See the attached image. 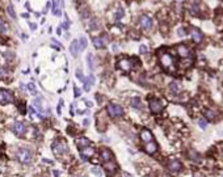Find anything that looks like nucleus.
<instances>
[{
	"mask_svg": "<svg viewBox=\"0 0 223 177\" xmlns=\"http://www.w3.org/2000/svg\"><path fill=\"white\" fill-rule=\"evenodd\" d=\"M53 13H54L55 16H61V11H59V8H58V5H56L55 0H54V3H53Z\"/></svg>",
	"mask_w": 223,
	"mask_h": 177,
	"instance_id": "nucleus-28",
	"label": "nucleus"
},
{
	"mask_svg": "<svg viewBox=\"0 0 223 177\" xmlns=\"http://www.w3.org/2000/svg\"><path fill=\"white\" fill-rule=\"evenodd\" d=\"M33 105L36 106V108L40 110V112H42L43 110V108H42V105H41V98H36L34 101H33Z\"/></svg>",
	"mask_w": 223,
	"mask_h": 177,
	"instance_id": "nucleus-27",
	"label": "nucleus"
},
{
	"mask_svg": "<svg viewBox=\"0 0 223 177\" xmlns=\"http://www.w3.org/2000/svg\"><path fill=\"white\" fill-rule=\"evenodd\" d=\"M12 130H13V132L17 136H22L25 131H27V125L24 122H15L13 126H12Z\"/></svg>",
	"mask_w": 223,
	"mask_h": 177,
	"instance_id": "nucleus-6",
	"label": "nucleus"
},
{
	"mask_svg": "<svg viewBox=\"0 0 223 177\" xmlns=\"http://www.w3.org/2000/svg\"><path fill=\"white\" fill-rule=\"evenodd\" d=\"M105 169H106V172L109 173V175H112V173H114L117 170V163L114 161V159L113 160H110V161H105Z\"/></svg>",
	"mask_w": 223,
	"mask_h": 177,
	"instance_id": "nucleus-11",
	"label": "nucleus"
},
{
	"mask_svg": "<svg viewBox=\"0 0 223 177\" xmlns=\"http://www.w3.org/2000/svg\"><path fill=\"white\" fill-rule=\"evenodd\" d=\"M7 11H8V15L13 18V20H16V12H15V9H13V7H12V5H8V8H7Z\"/></svg>",
	"mask_w": 223,
	"mask_h": 177,
	"instance_id": "nucleus-26",
	"label": "nucleus"
},
{
	"mask_svg": "<svg viewBox=\"0 0 223 177\" xmlns=\"http://www.w3.org/2000/svg\"><path fill=\"white\" fill-rule=\"evenodd\" d=\"M80 94H81V93H80V89H79L78 87H75V88H74V96H75V97H79Z\"/></svg>",
	"mask_w": 223,
	"mask_h": 177,
	"instance_id": "nucleus-34",
	"label": "nucleus"
},
{
	"mask_svg": "<svg viewBox=\"0 0 223 177\" xmlns=\"http://www.w3.org/2000/svg\"><path fill=\"white\" fill-rule=\"evenodd\" d=\"M144 151H146L147 154H155L156 151H158V144H156L154 141H151V142H148V143H146Z\"/></svg>",
	"mask_w": 223,
	"mask_h": 177,
	"instance_id": "nucleus-13",
	"label": "nucleus"
},
{
	"mask_svg": "<svg viewBox=\"0 0 223 177\" xmlns=\"http://www.w3.org/2000/svg\"><path fill=\"white\" fill-rule=\"evenodd\" d=\"M28 88H29V91L32 92V94H37V89H36L34 83H30V84L28 85Z\"/></svg>",
	"mask_w": 223,
	"mask_h": 177,
	"instance_id": "nucleus-30",
	"label": "nucleus"
},
{
	"mask_svg": "<svg viewBox=\"0 0 223 177\" xmlns=\"http://www.w3.org/2000/svg\"><path fill=\"white\" fill-rule=\"evenodd\" d=\"M190 33H192V38H193V41H194L196 43H200V42L202 41V34H201V31H200L198 29L193 28L192 30H190Z\"/></svg>",
	"mask_w": 223,
	"mask_h": 177,
	"instance_id": "nucleus-18",
	"label": "nucleus"
},
{
	"mask_svg": "<svg viewBox=\"0 0 223 177\" xmlns=\"http://www.w3.org/2000/svg\"><path fill=\"white\" fill-rule=\"evenodd\" d=\"M131 106L133 108H135V109H141L142 108V101L139 97H134L131 98Z\"/></svg>",
	"mask_w": 223,
	"mask_h": 177,
	"instance_id": "nucleus-22",
	"label": "nucleus"
},
{
	"mask_svg": "<svg viewBox=\"0 0 223 177\" xmlns=\"http://www.w3.org/2000/svg\"><path fill=\"white\" fill-rule=\"evenodd\" d=\"M168 169L171 170V172H178V170H181V163L178 161V160H172L169 161L168 164Z\"/></svg>",
	"mask_w": 223,
	"mask_h": 177,
	"instance_id": "nucleus-14",
	"label": "nucleus"
},
{
	"mask_svg": "<svg viewBox=\"0 0 223 177\" xmlns=\"http://www.w3.org/2000/svg\"><path fill=\"white\" fill-rule=\"evenodd\" d=\"M101 157H103V160L104 161H110L114 159V156L112 154V151L110 150H108V148H103L101 150Z\"/></svg>",
	"mask_w": 223,
	"mask_h": 177,
	"instance_id": "nucleus-16",
	"label": "nucleus"
},
{
	"mask_svg": "<svg viewBox=\"0 0 223 177\" xmlns=\"http://www.w3.org/2000/svg\"><path fill=\"white\" fill-rule=\"evenodd\" d=\"M177 34L180 36V37H184V36H185V31H184V28H180V29H178V30H177Z\"/></svg>",
	"mask_w": 223,
	"mask_h": 177,
	"instance_id": "nucleus-36",
	"label": "nucleus"
},
{
	"mask_svg": "<svg viewBox=\"0 0 223 177\" xmlns=\"http://www.w3.org/2000/svg\"><path fill=\"white\" fill-rule=\"evenodd\" d=\"M13 101V94L7 89H0V104H11Z\"/></svg>",
	"mask_w": 223,
	"mask_h": 177,
	"instance_id": "nucleus-4",
	"label": "nucleus"
},
{
	"mask_svg": "<svg viewBox=\"0 0 223 177\" xmlns=\"http://www.w3.org/2000/svg\"><path fill=\"white\" fill-rule=\"evenodd\" d=\"M88 123H89V119H84V121H83V125L84 126H88Z\"/></svg>",
	"mask_w": 223,
	"mask_h": 177,
	"instance_id": "nucleus-42",
	"label": "nucleus"
},
{
	"mask_svg": "<svg viewBox=\"0 0 223 177\" xmlns=\"http://www.w3.org/2000/svg\"><path fill=\"white\" fill-rule=\"evenodd\" d=\"M108 113L112 117H121L124 114V109L118 104H109L108 105Z\"/></svg>",
	"mask_w": 223,
	"mask_h": 177,
	"instance_id": "nucleus-2",
	"label": "nucleus"
},
{
	"mask_svg": "<svg viewBox=\"0 0 223 177\" xmlns=\"http://www.w3.org/2000/svg\"><path fill=\"white\" fill-rule=\"evenodd\" d=\"M163 103L158 98H154V100H150V109L152 113H155V114H158V113H160L163 110Z\"/></svg>",
	"mask_w": 223,
	"mask_h": 177,
	"instance_id": "nucleus-5",
	"label": "nucleus"
},
{
	"mask_svg": "<svg viewBox=\"0 0 223 177\" xmlns=\"http://www.w3.org/2000/svg\"><path fill=\"white\" fill-rule=\"evenodd\" d=\"M59 4H61V7H63V5H65V3H63V0H59Z\"/></svg>",
	"mask_w": 223,
	"mask_h": 177,
	"instance_id": "nucleus-45",
	"label": "nucleus"
},
{
	"mask_svg": "<svg viewBox=\"0 0 223 177\" xmlns=\"http://www.w3.org/2000/svg\"><path fill=\"white\" fill-rule=\"evenodd\" d=\"M177 51H178V55L182 56V58H185V56H189V50L188 47H185L184 45H180L177 47Z\"/></svg>",
	"mask_w": 223,
	"mask_h": 177,
	"instance_id": "nucleus-20",
	"label": "nucleus"
},
{
	"mask_svg": "<svg viewBox=\"0 0 223 177\" xmlns=\"http://www.w3.org/2000/svg\"><path fill=\"white\" fill-rule=\"evenodd\" d=\"M29 26H30V29H33V30H36V29H37V25H36V24L29 22Z\"/></svg>",
	"mask_w": 223,
	"mask_h": 177,
	"instance_id": "nucleus-39",
	"label": "nucleus"
},
{
	"mask_svg": "<svg viewBox=\"0 0 223 177\" xmlns=\"http://www.w3.org/2000/svg\"><path fill=\"white\" fill-rule=\"evenodd\" d=\"M76 75H78V78H79V79H83V75L80 74V69H79V71H78V74H76Z\"/></svg>",
	"mask_w": 223,
	"mask_h": 177,
	"instance_id": "nucleus-43",
	"label": "nucleus"
},
{
	"mask_svg": "<svg viewBox=\"0 0 223 177\" xmlns=\"http://www.w3.org/2000/svg\"><path fill=\"white\" fill-rule=\"evenodd\" d=\"M87 45H88L87 38H85V37H81L80 41H79V47H80V51H81V50H84V49L87 47Z\"/></svg>",
	"mask_w": 223,
	"mask_h": 177,
	"instance_id": "nucleus-25",
	"label": "nucleus"
},
{
	"mask_svg": "<svg viewBox=\"0 0 223 177\" xmlns=\"http://www.w3.org/2000/svg\"><path fill=\"white\" fill-rule=\"evenodd\" d=\"M53 175H54L55 177H59V175H61V172H59V170H53Z\"/></svg>",
	"mask_w": 223,
	"mask_h": 177,
	"instance_id": "nucleus-40",
	"label": "nucleus"
},
{
	"mask_svg": "<svg viewBox=\"0 0 223 177\" xmlns=\"http://www.w3.org/2000/svg\"><path fill=\"white\" fill-rule=\"evenodd\" d=\"M198 125H200V127L203 129V130H205V129H206V126H207L205 119H200V121H198Z\"/></svg>",
	"mask_w": 223,
	"mask_h": 177,
	"instance_id": "nucleus-33",
	"label": "nucleus"
},
{
	"mask_svg": "<svg viewBox=\"0 0 223 177\" xmlns=\"http://www.w3.org/2000/svg\"><path fill=\"white\" fill-rule=\"evenodd\" d=\"M32 157H33V154H32V151L28 148H20L17 151V159L22 164H30Z\"/></svg>",
	"mask_w": 223,
	"mask_h": 177,
	"instance_id": "nucleus-1",
	"label": "nucleus"
},
{
	"mask_svg": "<svg viewBox=\"0 0 223 177\" xmlns=\"http://www.w3.org/2000/svg\"><path fill=\"white\" fill-rule=\"evenodd\" d=\"M70 51H71L72 56H78L80 53V47H79V41H72L71 45H70Z\"/></svg>",
	"mask_w": 223,
	"mask_h": 177,
	"instance_id": "nucleus-15",
	"label": "nucleus"
},
{
	"mask_svg": "<svg viewBox=\"0 0 223 177\" xmlns=\"http://www.w3.org/2000/svg\"><path fill=\"white\" fill-rule=\"evenodd\" d=\"M141 26L144 29V30H150L151 26H152V21L148 16H142L141 17Z\"/></svg>",
	"mask_w": 223,
	"mask_h": 177,
	"instance_id": "nucleus-12",
	"label": "nucleus"
},
{
	"mask_svg": "<svg viewBox=\"0 0 223 177\" xmlns=\"http://www.w3.org/2000/svg\"><path fill=\"white\" fill-rule=\"evenodd\" d=\"M87 106H88V108H91V106H92V103H91V101H87Z\"/></svg>",
	"mask_w": 223,
	"mask_h": 177,
	"instance_id": "nucleus-44",
	"label": "nucleus"
},
{
	"mask_svg": "<svg viewBox=\"0 0 223 177\" xmlns=\"http://www.w3.org/2000/svg\"><path fill=\"white\" fill-rule=\"evenodd\" d=\"M93 81H95V78L92 76H88L87 79H84V89L88 92L89 89H91V87H92V84H93Z\"/></svg>",
	"mask_w": 223,
	"mask_h": 177,
	"instance_id": "nucleus-21",
	"label": "nucleus"
},
{
	"mask_svg": "<svg viewBox=\"0 0 223 177\" xmlns=\"http://www.w3.org/2000/svg\"><path fill=\"white\" fill-rule=\"evenodd\" d=\"M139 51H141V54H146V53H147V46L142 45L141 47H139Z\"/></svg>",
	"mask_w": 223,
	"mask_h": 177,
	"instance_id": "nucleus-35",
	"label": "nucleus"
},
{
	"mask_svg": "<svg viewBox=\"0 0 223 177\" xmlns=\"http://www.w3.org/2000/svg\"><path fill=\"white\" fill-rule=\"evenodd\" d=\"M117 67H118L119 69H122V71H125V72H129L130 69L133 68V62H131L130 59H122V60L118 62Z\"/></svg>",
	"mask_w": 223,
	"mask_h": 177,
	"instance_id": "nucleus-7",
	"label": "nucleus"
},
{
	"mask_svg": "<svg viewBox=\"0 0 223 177\" xmlns=\"http://www.w3.org/2000/svg\"><path fill=\"white\" fill-rule=\"evenodd\" d=\"M53 150L55 151V152H58V154H63L65 151H67V144H66V142H63V141H58V142H55L53 144Z\"/></svg>",
	"mask_w": 223,
	"mask_h": 177,
	"instance_id": "nucleus-9",
	"label": "nucleus"
},
{
	"mask_svg": "<svg viewBox=\"0 0 223 177\" xmlns=\"http://www.w3.org/2000/svg\"><path fill=\"white\" fill-rule=\"evenodd\" d=\"M122 16H124V9L122 8H118V11L116 12V18H117V20H119Z\"/></svg>",
	"mask_w": 223,
	"mask_h": 177,
	"instance_id": "nucleus-31",
	"label": "nucleus"
},
{
	"mask_svg": "<svg viewBox=\"0 0 223 177\" xmlns=\"http://www.w3.org/2000/svg\"><path fill=\"white\" fill-rule=\"evenodd\" d=\"M56 34H58V36L62 34V28H58V29H56Z\"/></svg>",
	"mask_w": 223,
	"mask_h": 177,
	"instance_id": "nucleus-41",
	"label": "nucleus"
},
{
	"mask_svg": "<svg viewBox=\"0 0 223 177\" xmlns=\"http://www.w3.org/2000/svg\"><path fill=\"white\" fill-rule=\"evenodd\" d=\"M95 155V150L89 146L84 150H81V156H83V160H87V157L85 156H93Z\"/></svg>",
	"mask_w": 223,
	"mask_h": 177,
	"instance_id": "nucleus-19",
	"label": "nucleus"
},
{
	"mask_svg": "<svg viewBox=\"0 0 223 177\" xmlns=\"http://www.w3.org/2000/svg\"><path fill=\"white\" fill-rule=\"evenodd\" d=\"M197 156H198V154H194L193 151H192V159H193V160H197V161H198V157H197Z\"/></svg>",
	"mask_w": 223,
	"mask_h": 177,
	"instance_id": "nucleus-38",
	"label": "nucleus"
},
{
	"mask_svg": "<svg viewBox=\"0 0 223 177\" xmlns=\"http://www.w3.org/2000/svg\"><path fill=\"white\" fill-rule=\"evenodd\" d=\"M160 63L162 66L165 68V69H172L173 68V59H172V56L167 53H164L160 55Z\"/></svg>",
	"mask_w": 223,
	"mask_h": 177,
	"instance_id": "nucleus-3",
	"label": "nucleus"
},
{
	"mask_svg": "<svg viewBox=\"0 0 223 177\" xmlns=\"http://www.w3.org/2000/svg\"><path fill=\"white\" fill-rule=\"evenodd\" d=\"M92 172H93L95 175H97L99 177H101V172H100V170H99L97 168H93V169H92Z\"/></svg>",
	"mask_w": 223,
	"mask_h": 177,
	"instance_id": "nucleus-37",
	"label": "nucleus"
},
{
	"mask_svg": "<svg viewBox=\"0 0 223 177\" xmlns=\"http://www.w3.org/2000/svg\"><path fill=\"white\" fill-rule=\"evenodd\" d=\"M75 143H76V146H78V148H80V150H84V148H87V147H89L91 146V142H89V139H87V138H78L75 141Z\"/></svg>",
	"mask_w": 223,
	"mask_h": 177,
	"instance_id": "nucleus-10",
	"label": "nucleus"
},
{
	"mask_svg": "<svg viewBox=\"0 0 223 177\" xmlns=\"http://www.w3.org/2000/svg\"><path fill=\"white\" fill-rule=\"evenodd\" d=\"M7 33V26H5V24L0 21V34H5Z\"/></svg>",
	"mask_w": 223,
	"mask_h": 177,
	"instance_id": "nucleus-29",
	"label": "nucleus"
},
{
	"mask_svg": "<svg viewBox=\"0 0 223 177\" xmlns=\"http://www.w3.org/2000/svg\"><path fill=\"white\" fill-rule=\"evenodd\" d=\"M106 43H108V36L106 34L100 36V37H97V38H95V41H93V45L96 49H101V47L106 46Z\"/></svg>",
	"mask_w": 223,
	"mask_h": 177,
	"instance_id": "nucleus-8",
	"label": "nucleus"
},
{
	"mask_svg": "<svg viewBox=\"0 0 223 177\" xmlns=\"http://www.w3.org/2000/svg\"><path fill=\"white\" fill-rule=\"evenodd\" d=\"M206 117H207L209 119H214V118H215V113H214L213 110H207V112H206Z\"/></svg>",
	"mask_w": 223,
	"mask_h": 177,
	"instance_id": "nucleus-32",
	"label": "nucleus"
},
{
	"mask_svg": "<svg viewBox=\"0 0 223 177\" xmlns=\"http://www.w3.org/2000/svg\"><path fill=\"white\" fill-rule=\"evenodd\" d=\"M87 63H88L89 69H93V68H95V65H93V55H92V54H88V55H87Z\"/></svg>",
	"mask_w": 223,
	"mask_h": 177,
	"instance_id": "nucleus-24",
	"label": "nucleus"
},
{
	"mask_svg": "<svg viewBox=\"0 0 223 177\" xmlns=\"http://www.w3.org/2000/svg\"><path fill=\"white\" fill-rule=\"evenodd\" d=\"M141 139H142L144 143H148V142H151V141H154V136H152V134H151L150 130H142V132H141Z\"/></svg>",
	"mask_w": 223,
	"mask_h": 177,
	"instance_id": "nucleus-17",
	"label": "nucleus"
},
{
	"mask_svg": "<svg viewBox=\"0 0 223 177\" xmlns=\"http://www.w3.org/2000/svg\"><path fill=\"white\" fill-rule=\"evenodd\" d=\"M169 89L173 93H178V92H180V85H178V83H176V81H173V83H171Z\"/></svg>",
	"mask_w": 223,
	"mask_h": 177,
	"instance_id": "nucleus-23",
	"label": "nucleus"
}]
</instances>
